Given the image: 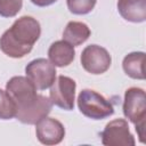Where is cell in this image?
Listing matches in <instances>:
<instances>
[{
  "label": "cell",
  "mask_w": 146,
  "mask_h": 146,
  "mask_svg": "<svg viewBox=\"0 0 146 146\" xmlns=\"http://www.w3.org/2000/svg\"><path fill=\"white\" fill-rule=\"evenodd\" d=\"M40 34L39 22L31 16H22L1 35L0 49L9 57L22 58L32 50Z\"/></svg>",
  "instance_id": "cell-1"
},
{
  "label": "cell",
  "mask_w": 146,
  "mask_h": 146,
  "mask_svg": "<svg viewBox=\"0 0 146 146\" xmlns=\"http://www.w3.org/2000/svg\"><path fill=\"white\" fill-rule=\"evenodd\" d=\"M80 112L92 120H103L114 113L113 105L100 94L91 89H83L78 96Z\"/></svg>",
  "instance_id": "cell-2"
},
{
  "label": "cell",
  "mask_w": 146,
  "mask_h": 146,
  "mask_svg": "<svg viewBox=\"0 0 146 146\" xmlns=\"http://www.w3.org/2000/svg\"><path fill=\"white\" fill-rule=\"evenodd\" d=\"M6 91L16 105V113L30 108L39 98L35 86L27 76H13L6 84Z\"/></svg>",
  "instance_id": "cell-3"
},
{
  "label": "cell",
  "mask_w": 146,
  "mask_h": 146,
  "mask_svg": "<svg viewBox=\"0 0 146 146\" xmlns=\"http://www.w3.org/2000/svg\"><path fill=\"white\" fill-rule=\"evenodd\" d=\"M56 66L46 58H36L25 67L26 76L35 86L36 90H44L52 86L56 79Z\"/></svg>",
  "instance_id": "cell-4"
},
{
  "label": "cell",
  "mask_w": 146,
  "mask_h": 146,
  "mask_svg": "<svg viewBox=\"0 0 146 146\" xmlns=\"http://www.w3.org/2000/svg\"><path fill=\"white\" fill-rule=\"evenodd\" d=\"M80 60L82 67L91 74L105 73L112 63V58L108 51L97 44L87 46L81 52Z\"/></svg>",
  "instance_id": "cell-5"
},
{
  "label": "cell",
  "mask_w": 146,
  "mask_h": 146,
  "mask_svg": "<svg viewBox=\"0 0 146 146\" xmlns=\"http://www.w3.org/2000/svg\"><path fill=\"white\" fill-rule=\"evenodd\" d=\"M75 88L76 83L73 79L65 75H59L57 79H55L50 88L49 98L52 105H56L65 111L73 110Z\"/></svg>",
  "instance_id": "cell-6"
},
{
  "label": "cell",
  "mask_w": 146,
  "mask_h": 146,
  "mask_svg": "<svg viewBox=\"0 0 146 146\" xmlns=\"http://www.w3.org/2000/svg\"><path fill=\"white\" fill-rule=\"evenodd\" d=\"M123 114L133 124L145 121L146 96L141 88L132 87L125 90L123 100Z\"/></svg>",
  "instance_id": "cell-7"
},
{
  "label": "cell",
  "mask_w": 146,
  "mask_h": 146,
  "mask_svg": "<svg viewBox=\"0 0 146 146\" xmlns=\"http://www.w3.org/2000/svg\"><path fill=\"white\" fill-rule=\"evenodd\" d=\"M102 143L106 146H133L135 138L129 130L128 122L116 119L108 122L100 133Z\"/></svg>",
  "instance_id": "cell-8"
},
{
  "label": "cell",
  "mask_w": 146,
  "mask_h": 146,
  "mask_svg": "<svg viewBox=\"0 0 146 146\" xmlns=\"http://www.w3.org/2000/svg\"><path fill=\"white\" fill-rule=\"evenodd\" d=\"M35 133L41 144L57 145L63 140L65 136V129L58 120L46 116L36 123Z\"/></svg>",
  "instance_id": "cell-9"
},
{
  "label": "cell",
  "mask_w": 146,
  "mask_h": 146,
  "mask_svg": "<svg viewBox=\"0 0 146 146\" xmlns=\"http://www.w3.org/2000/svg\"><path fill=\"white\" fill-rule=\"evenodd\" d=\"M51 107L52 103L50 98L39 95V98L33 106L23 112H18L15 117L25 124H36L40 120H42L50 113Z\"/></svg>",
  "instance_id": "cell-10"
},
{
  "label": "cell",
  "mask_w": 146,
  "mask_h": 146,
  "mask_svg": "<svg viewBox=\"0 0 146 146\" xmlns=\"http://www.w3.org/2000/svg\"><path fill=\"white\" fill-rule=\"evenodd\" d=\"M117 10L128 22L143 23L146 21V0H119Z\"/></svg>",
  "instance_id": "cell-11"
},
{
  "label": "cell",
  "mask_w": 146,
  "mask_h": 146,
  "mask_svg": "<svg viewBox=\"0 0 146 146\" xmlns=\"http://www.w3.org/2000/svg\"><path fill=\"white\" fill-rule=\"evenodd\" d=\"M48 57L49 60L57 67L68 66L75 57L74 47L64 40L55 41L49 47Z\"/></svg>",
  "instance_id": "cell-12"
},
{
  "label": "cell",
  "mask_w": 146,
  "mask_h": 146,
  "mask_svg": "<svg viewBox=\"0 0 146 146\" xmlns=\"http://www.w3.org/2000/svg\"><path fill=\"white\" fill-rule=\"evenodd\" d=\"M90 36V29L87 24L82 22H68L64 32H63V40L72 44L73 47L80 46L81 43L86 42Z\"/></svg>",
  "instance_id": "cell-13"
},
{
  "label": "cell",
  "mask_w": 146,
  "mask_h": 146,
  "mask_svg": "<svg viewBox=\"0 0 146 146\" xmlns=\"http://www.w3.org/2000/svg\"><path fill=\"white\" fill-rule=\"evenodd\" d=\"M144 59H145V54L143 51H135L128 54L122 62V67L124 73L132 79L144 80L145 79Z\"/></svg>",
  "instance_id": "cell-14"
},
{
  "label": "cell",
  "mask_w": 146,
  "mask_h": 146,
  "mask_svg": "<svg viewBox=\"0 0 146 146\" xmlns=\"http://www.w3.org/2000/svg\"><path fill=\"white\" fill-rule=\"evenodd\" d=\"M16 116V105L6 90L0 89V119L10 120Z\"/></svg>",
  "instance_id": "cell-15"
},
{
  "label": "cell",
  "mask_w": 146,
  "mask_h": 146,
  "mask_svg": "<svg viewBox=\"0 0 146 146\" xmlns=\"http://www.w3.org/2000/svg\"><path fill=\"white\" fill-rule=\"evenodd\" d=\"M68 10L74 15H87L89 14L97 0H66Z\"/></svg>",
  "instance_id": "cell-16"
},
{
  "label": "cell",
  "mask_w": 146,
  "mask_h": 146,
  "mask_svg": "<svg viewBox=\"0 0 146 146\" xmlns=\"http://www.w3.org/2000/svg\"><path fill=\"white\" fill-rule=\"evenodd\" d=\"M23 0H0V16L14 17L22 9Z\"/></svg>",
  "instance_id": "cell-17"
},
{
  "label": "cell",
  "mask_w": 146,
  "mask_h": 146,
  "mask_svg": "<svg viewBox=\"0 0 146 146\" xmlns=\"http://www.w3.org/2000/svg\"><path fill=\"white\" fill-rule=\"evenodd\" d=\"M57 0H31V2L38 7H47V6L52 5Z\"/></svg>",
  "instance_id": "cell-18"
}]
</instances>
